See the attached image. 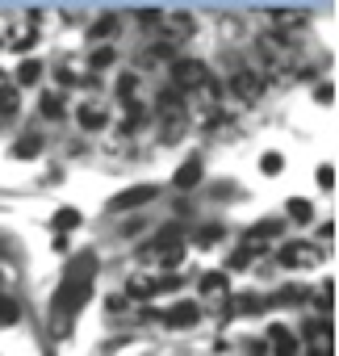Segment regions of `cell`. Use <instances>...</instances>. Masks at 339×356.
I'll list each match as a JSON object with an SVG mask.
<instances>
[{
  "mask_svg": "<svg viewBox=\"0 0 339 356\" xmlns=\"http://www.w3.org/2000/svg\"><path fill=\"white\" fill-rule=\"evenodd\" d=\"M268 306H301L306 302V289L301 285H285V289H276L272 298H264Z\"/></svg>",
  "mask_w": 339,
  "mask_h": 356,
  "instance_id": "14",
  "label": "cell"
},
{
  "mask_svg": "<svg viewBox=\"0 0 339 356\" xmlns=\"http://www.w3.org/2000/svg\"><path fill=\"white\" fill-rule=\"evenodd\" d=\"M80 126H84V130H101V126H105V109H101L97 101L80 105Z\"/></svg>",
  "mask_w": 339,
  "mask_h": 356,
  "instance_id": "16",
  "label": "cell"
},
{
  "mask_svg": "<svg viewBox=\"0 0 339 356\" xmlns=\"http://www.w3.org/2000/svg\"><path fill=\"white\" fill-rule=\"evenodd\" d=\"M22 318V302L13 293H0V327H13Z\"/></svg>",
  "mask_w": 339,
  "mask_h": 356,
  "instance_id": "15",
  "label": "cell"
},
{
  "mask_svg": "<svg viewBox=\"0 0 339 356\" xmlns=\"http://www.w3.org/2000/svg\"><path fill=\"white\" fill-rule=\"evenodd\" d=\"M256 252H264V248H256V243H243V248L231 256V268H247V264L256 260Z\"/></svg>",
  "mask_w": 339,
  "mask_h": 356,
  "instance_id": "26",
  "label": "cell"
},
{
  "mask_svg": "<svg viewBox=\"0 0 339 356\" xmlns=\"http://www.w3.org/2000/svg\"><path fill=\"white\" fill-rule=\"evenodd\" d=\"M38 151H42V138H38V134H30V138H22V143L13 147V155H17V159H30V155H38Z\"/></svg>",
  "mask_w": 339,
  "mask_h": 356,
  "instance_id": "25",
  "label": "cell"
},
{
  "mask_svg": "<svg viewBox=\"0 0 339 356\" xmlns=\"http://www.w3.org/2000/svg\"><path fill=\"white\" fill-rule=\"evenodd\" d=\"M256 51H260V67H264L268 76H285V72H289V59H293L289 38H281V34H264V38L256 42Z\"/></svg>",
  "mask_w": 339,
  "mask_h": 356,
  "instance_id": "4",
  "label": "cell"
},
{
  "mask_svg": "<svg viewBox=\"0 0 339 356\" xmlns=\"http://www.w3.org/2000/svg\"><path fill=\"white\" fill-rule=\"evenodd\" d=\"M222 235H226V231H222L218 222H210V227H201V231L193 235V243H197V248H214V243H218Z\"/></svg>",
  "mask_w": 339,
  "mask_h": 356,
  "instance_id": "20",
  "label": "cell"
},
{
  "mask_svg": "<svg viewBox=\"0 0 339 356\" xmlns=\"http://www.w3.org/2000/svg\"><path fill=\"white\" fill-rule=\"evenodd\" d=\"M72 227H80V210H59L55 214V231H72Z\"/></svg>",
  "mask_w": 339,
  "mask_h": 356,
  "instance_id": "29",
  "label": "cell"
},
{
  "mask_svg": "<svg viewBox=\"0 0 339 356\" xmlns=\"http://www.w3.org/2000/svg\"><path fill=\"white\" fill-rule=\"evenodd\" d=\"M318 185H322V189L335 185V172H331V168H318Z\"/></svg>",
  "mask_w": 339,
  "mask_h": 356,
  "instance_id": "32",
  "label": "cell"
},
{
  "mask_svg": "<svg viewBox=\"0 0 339 356\" xmlns=\"http://www.w3.org/2000/svg\"><path fill=\"white\" fill-rule=\"evenodd\" d=\"M331 289H335V285L326 281V285H322V293L314 298V302H318V310H326V314H331V302H335V298H331Z\"/></svg>",
  "mask_w": 339,
  "mask_h": 356,
  "instance_id": "31",
  "label": "cell"
},
{
  "mask_svg": "<svg viewBox=\"0 0 339 356\" xmlns=\"http://www.w3.org/2000/svg\"><path fill=\"white\" fill-rule=\"evenodd\" d=\"M159 318H163V327H172V331H185V327L201 323V306H197V302H176V306H167Z\"/></svg>",
  "mask_w": 339,
  "mask_h": 356,
  "instance_id": "9",
  "label": "cell"
},
{
  "mask_svg": "<svg viewBox=\"0 0 339 356\" xmlns=\"http://www.w3.org/2000/svg\"><path fill=\"white\" fill-rule=\"evenodd\" d=\"M193 30H197V26H193V17H185V13H181V17H167V22H159V47H163V51H181V42L193 38Z\"/></svg>",
  "mask_w": 339,
  "mask_h": 356,
  "instance_id": "6",
  "label": "cell"
},
{
  "mask_svg": "<svg viewBox=\"0 0 339 356\" xmlns=\"http://www.w3.org/2000/svg\"><path fill=\"white\" fill-rule=\"evenodd\" d=\"M38 76H42V63H38V59H22V67H17V80H22V84H34Z\"/></svg>",
  "mask_w": 339,
  "mask_h": 356,
  "instance_id": "24",
  "label": "cell"
},
{
  "mask_svg": "<svg viewBox=\"0 0 339 356\" xmlns=\"http://www.w3.org/2000/svg\"><path fill=\"white\" fill-rule=\"evenodd\" d=\"M172 88H176L181 97H185V92H214L210 72H206L201 59H176V63H172Z\"/></svg>",
  "mask_w": 339,
  "mask_h": 356,
  "instance_id": "3",
  "label": "cell"
},
{
  "mask_svg": "<svg viewBox=\"0 0 339 356\" xmlns=\"http://www.w3.org/2000/svg\"><path fill=\"white\" fill-rule=\"evenodd\" d=\"M289 218H297V222H310V218H314V206L297 197V202H289Z\"/></svg>",
  "mask_w": 339,
  "mask_h": 356,
  "instance_id": "28",
  "label": "cell"
},
{
  "mask_svg": "<svg viewBox=\"0 0 339 356\" xmlns=\"http://www.w3.org/2000/svg\"><path fill=\"white\" fill-rule=\"evenodd\" d=\"M281 235V222L276 218H264V222H256L251 231H247V243H256V248H264L268 239H276Z\"/></svg>",
  "mask_w": 339,
  "mask_h": 356,
  "instance_id": "13",
  "label": "cell"
},
{
  "mask_svg": "<svg viewBox=\"0 0 339 356\" xmlns=\"http://www.w3.org/2000/svg\"><path fill=\"white\" fill-rule=\"evenodd\" d=\"M17 105H22L17 88H9V84H0V113H17Z\"/></svg>",
  "mask_w": 339,
  "mask_h": 356,
  "instance_id": "22",
  "label": "cell"
},
{
  "mask_svg": "<svg viewBox=\"0 0 339 356\" xmlns=\"http://www.w3.org/2000/svg\"><path fill=\"white\" fill-rule=\"evenodd\" d=\"M117 34V17H101V22H92V38L97 42H105V38H113Z\"/></svg>",
  "mask_w": 339,
  "mask_h": 356,
  "instance_id": "23",
  "label": "cell"
},
{
  "mask_svg": "<svg viewBox=\"0 0 339 356\" xmlns=\"http://www.w3.org/2000/svg\"><path fill=\"white\" fill-rule=\"evenodd\" d=\"M155 193H159L155 185H134V189H126V193H117V197H113L109 206H113V210H134V206H147V202H151Z\"/></svg>",
  "mask_w": 339,
  "mask_h": 356,
  "instance_id": "10",
  "label": "cell"
},
{
  "mask_svg": "<svg viewBox=\"0 0 339 356\" xmlns=\"http://www.w3.org/2000/svg\"><path fill=\"white\" fill-rule=\"evenodd\" d=\"M147 256L159 260V268H176V264L185 260V231H181V227H163V231L155 235V243H151Z\"/></svg>",
  "mask_w": 339,
  "mask_h": 356,
  "instance_id": "5",
  "label": "cell"
},
{
  "mask_svg": "<svg viewBox=\"0 0 339 356\" xmlns=\"http://www.w3.org/2000/svg\"><path fill=\"white\" fill-rule=\"evenodd\" d=\"M268 348H272L276 356H297V339H293V331H289L285 323H272V327H268Z\"/></svg>",
  "mask_w": 339,
  "mask_h": 356,
  "instance_id": "11",
  "label": "cell"
},
{
  "mask_svg": "<svg viewBox=\"0 0 339 356\" xmlns=\"http://www.w3.org/2000/svg\"><path fill=\"white\" fill-rule=\"evenodd\" d=\"M155 109H159V126H163V143H176L181 134H185V122H189V105H185V97L167 84L163 92H159V101H155Z\"/></svg>",
  "mask_w": 339,
  "mask_h": 356,
  "instance_id": "2",
  "label": "cell"
},
{
  "mask_svg": "<svg viewBox=\"0 0 339 356\" xmlns=\"http://www.w3.org/2000/svg\"><path fill=\"white\" fill-rule=\"evenodd\" d=\"M260 168H264V172H268V176H276V172H281V168H285V163H281V155H276V151H268V155H264V159H260Z\"/></svg>",
  "mask_w": 339,
  "mask_h": 356,
  "instance_id": "30",
  "label": "cell"
},
{
  "mask_svg": "<svg viewBox=\"0 0 339 356\" xmlns=\"http://www.w3.org/2000/svg\"><path fill=\"white\" fill-rule=\"evenodd\" d=\"M126 293L130 298H151L155 293V277H130L126 281Z\"/></svg>",
  "mask_w": 339,
  "mask_h": 356,
  "instance_id": "19",
  "label": "cell"
},
{
  "mask_svg": "<svg viewBox=\"0 0 339 356\" xmlns=\"http://www.w3.org/2000/svg\"><path fill=\"white\" fill-rule=\"evenodd\" d=\"M231 92H235L239 101H247V105H251V101H260V97H264V76H260V72L239 67V72L231 76Z\"/></svg>",
  "mask_w": 339,
  "mask_h": 356,
  "instance_id": "8",
  "label": "cell"
},
{
  "mask_svg": "<svg viewBox=\"0 0 339 356\" xmlns=\"http://www.w3.org/2000/svg\"><path fill=\"white\" fill-rule=\"evenodd\" d=\"M201 293H231V281H226V273H206L201 277Z\"/></svg>",
  "mask_w": 339,
  "mask_h": 356,
  "instance_id": "18",
  "label": "cell"
},
{
  "mask_svg": "<svg viewBox=\"0 0 339 356\" xmlns=\"http://www.w3.org/2000/svg\"><path fill=\"white\" fill-rule=\"evenodd\" d=\"M117 97H122V105H138V76H117Z\"/></svg>",
  "mask_w": 339,
  "mask_h": 356,
  "instance_id": "17",
  "label": "cell"
},
{
  "mask_svg": "<svg viewBox=\"0 0 339 356\" xmlns=\"http://www.w3.org/2000/svg\"><path fill=\"white\" fill-rule=\"evenodd\" d=\"M97 268H101L97 252H80V256H72V260H67L63 281H59V293H55V302H51V323H55V331H59V335H67V331H72V318H76V314L84 310V302L92 298Z\"/></svg>",
  "mask_w": 339,
  "mask_h": 356,
  "instance_id": "1",
  "label": "cell"
},
{
  "mask_svg": "<svg viewBox=\"0 0 339 356\" xmlns=\"http://www.w3.org/2000/svg\"><path fill=\"white\" fill-rule=\"evenodd\" d=\"M113 59H117V55H113V47H97V51H92V59H88V63H92V72H105V67H109V63H113Z\"/></svg>",
  "mask_w": 339,
  "mask_h": 356,
  "instance_id": "27",
  "label": "cell"
},
{
  "mask_svg": "<svg viewBox=\"0 0 339 356\" xmlns=\"http://www.w3.org/2000/svg\"><path fill=\"white\" fill-rule=\"evenodd\" d=\"M63 109H67L63 105V92H47L42 97V118H63Z\"/></svg>",
  "mask_w": 339,
  "mask_h": 356,
  "instance_id": "21",
  "label": "cell"
},
{
  "mask_svg": "<svg viewBox=\"0 0 339 356\" xmlns=\"http://www.w3.org/2000/svg\"><path fill=\"white\" fill-rule=\"evenodd\" d=\"M201 172H206V168H201V159L193 155V159H185V163L176 168V176H172V185H176V189H193V185L201 181Z\"/></svg>",
  "mask_w": 339,
  "mask_h": 356,
  "instance_id": "12",
  "label": "cell"
},
{
  "mask_svg": "<svg viewBox=\"0 0 339 356\" xmlns=\"http://www.w3.org/2000/svg\"><path fill=\"white\" fill-rule=\"evenodd\" d=\"M285 268H314L318 260H322V252L314 248V243H301V239H293V243H285L281 248V256H276Z\"/></svg>",
  "mask_w": 339,
  "mask_h": 356,
  "instance_id": "7",
  "label": "cell"
},
{
  "mask_svg": "<svg viewBox=\"0 0 339 356\" xmlns=\"http://www.w3.org/2000/svg\"><path fill=\"white\" fill-rule=\"evenodd\" d=\"M318 101H322V105H331V101H335V88H331V84H326V88H318Z\"/></svg>",
  "mask_w": 339,
  "mask_h": 356,
  "instance_id": "33",
  "label": "cell"
}]
</instances>
